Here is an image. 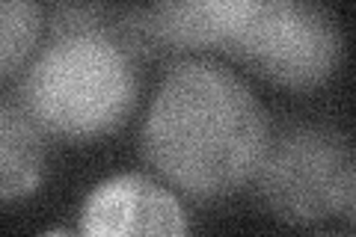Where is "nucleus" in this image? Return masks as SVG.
Returning a JSON list of instances; mask_svg holds the SVG:
<instances>
[{
    "mask_svg": "<svg viewBox=\"0 0 356 237\" xmlns=\"http://www.w3.org/2000/svg\"><path fill=\"white\" fill-rule=\"evenodd\" d=\"M255 175L267 208L288 222H315L330 213L353 217V149L327 125H297L267 140Z\"/></svg>",
    "mask_w": 356,
    "mask_h": 237,
    "instance_id": "nucleus-4",
    "label": "nucleus"
},
{
    "mask_svg": "<svg viewBox=\"0 0 356 237\" xmlns=\"http://www.w3.org/2000/svg\"><path fill=\"white\" fill-rule=\"evenodd\" d=\"M222 48L276 83L315 86L341 60V30L318 3L241 0Z\"/></svg>",
    "mask_w": 356,
    "mask_h": 237,
    "instance_id": "nucleus-3",
    "label": "nucleus"
},
{
    "mask_svg": "<svg viewBox=\"0 0 356 237\" xmlns=\"http://www.w3.org/2000/svg\"><path fill=\"white\" fill-rule=\"evenodd\" d=\"M137 92L131 56L107 30L60 33L21 81V104L63 137H95L128 116Z\"/></svg>",
    "mask_w": 356,
    "mask_h": 237,
    "instance_id": "nucleus-2",
    "label": "nucleus"
},
{
    "mask_svg": "<svg viewBox=\"0 0 356 237\" xmlns=\"http://www.w3.org/2000/svg\"><path fill=\"white\" fill-rule=\"evenodd\" d=\"M321 237H344V234H321Z\"/></svg>",
    "mask_w": 356,
    "mask_h": 237,
    "instance_id": "nucleus-9",
    "label": "nucleus"
},
{
    "mask_svg": "<svg viewBox=\"0 0 356 237\" xmlns=\"http://www.w3.org/2000/svg\"><path fill=\"white\" fill-rule=\"evenodd\" d=\"M267 119L238 74L187 60L154 95L143 149L172 184L193 196H226L259 172Z\"/></svg>",
    "mask_w": 356,
    "mask_h": 237,
    "instance_id": "nucleus-1",
    "label": "nucleus"
},
{
    "mask_svg": "<svg viewBox=\"0 0 356 237\" xmlns=\"http://www.w3.org/2000/svg\"><path fill=\"white\" fill-rule=\"evenodd\" d=\"M42 237H72L69 231H48V234H42Z\"/></svg>",
    "mask_w": 356,
    "mask_h": 237,
    "instance_id": "nucleus-8",
    "label": "nucleus"
},
{
    "mask_svg": "<svg viewBox=\"0 0 356 237\" xmlns=\"http://www.w3.org/2000/svg\"><path fill=\"white\" fill-rule=\"evenodd\" d=\"M83 237H187L178 199L146 175H116L86 196Z\"/></svg>",
    "mask_w": 356,
    "mask_h": 237,
    "instance_id": "nucleus-5",
    "label": "nucleus"
},
{
    "mask_svg": "<svg viewBox=\"0 0 356 237\" xmlns=\"http://www.w3.org/2000/svg\"><path fill=\"white\" fill-rule=\"evenodd\" d=\"M42 30V6L33 0H0V77L15 72Z\"/></svg>",
    "mask_w": 356,
    "mask_h": 237,
    "instance_id": "nucleus-7",
    "label": "nucleus"
},
{
    "mask_svg": "<svg viewBox=\"0 0 356 237\" xmlns=\"http://www.w3.org/2000/svg\"><path fill=\"white\" fill-rule=\"evenodd\" d=\"M44 161L42 131L21 101L0 98V202L30 193Z\"/></svg>",
    "mask_w": 356,
    "mask_h": 237,
    "instance_id": "nucleus-6",
    "label": "nucleus"
}]
</instances>
